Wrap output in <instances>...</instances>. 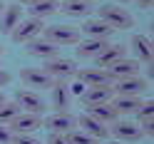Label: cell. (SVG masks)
<instances>
[{
    "mask_svg": "<svg viewBox=\"0 0 154 144\" xmlns=\"http://www.w3.org/2000/svg\"><path fill=\"white\" fill-rule=\"evenodd\" d=\"M97 13H100V20L107 23L114 32L117 30H132L134 27V17L119 5H102V8H97Z\"/></svg>",
    "mask_w": 154,
    "mask_h": 144,
    "instance_id": "obj_1",
    "label": "cell"
},
{
    "mask_svg": "<svg viewBox=\"0 0 154 144\" xmlns=\"http://www.w3.org/2000/svg\"><path fill=\"white\" fill-rule=\"evenodd\" d=\"M109 134L114 137V142H122V144H129V142H139L144 137V132L137 122H129L127 117H119L109 124Z\"/></svg>",
    "mask_w": 154,
    "mask_h": 144,
    "instance_id": "obj_2",
    "label": "cell"
},
{
    "mask_svg": "<svg viewBox=\"0 0 154 144\" xmlns=\"http://www.w3.org/2000/svg\"><path fill=\"white\" fill-rule=\"evenodd\" d=\"M45 40H50L52 45H77L82 40V35L77 27H70V25H50V27H42V35Z\"/></svg>",
    "mask_w": 154,
    "mask_h": 144,
    "instance_id": "obj_3",
    "label": "cell"
},
{
    "mask_svg": "<svg viewBox=\"0 0 154 144\" xmlns=\"http://www.w3.org/2000/svg\"><path fill=\"white\" fill-rule=\"evenodd\" d=\"M20 80L25 84V90H32V92L50 90L55 84V80L42 70V67H23V70H20Z\"/></svg>",
    "mask_w": 154,
    "mask_h": 144,
    "instance_id": "obj_4",
    "label": "cell"
},
{
    "mask_svg": "<svg viewBox=\"0 0 154 144\" xmlns=\"http://www.w3.org/2000/svg\"><path fill=\"white\" fill-rule=\"evenodd\" d=\"M45 72L50 75L55 82H67V80L75 77L77 62L75 60H65V57H52V60H45Z\"/></svg>",
    "mask_w": 154,
    "mask_h": 144,
    "instance_id": "obj_5",
    "label": "cell"
},
{
    "mask_svg": "<svg viewBox=\"0 0 154 144\" xmlns=\"http://www.w3.org/2000/svg\"><path fill=\"white\" fill-rule=\"evenodd\" d=\"M42 20H35V17H27V20H20L17 23V27L10 32L13 37V42L17 45H27L30 40H35V37H40L42 35Z\"/></svg>",
    "mask_w": 154,
    "mask_h": 144,
    "instance_id": "obj_6",
    "label": "cell"
},
{
    "mask_svg": "<svg viewBox=\"0 0 154 144\" xmlns=\"http://www.w3.org/2000/svg\"><path fill=\"white\" fill-rule=\"evenodd\" d=\"M112 90H114V97H137L139 92L147 90V80L144 77H127V80H117L112 82Z\"/></svg>",
    "mask_w": 154,
    "mask_h": 144,
    "instance_id": "obj_7",
    "label": "cell"
},
{
    "mask_svg": "<svg viewBox=\"0 0 154 144\" xmlns=\"http://www.w3.org/2000/svg\"><path fill=\"white\" fill-rule=\"evenodd\" d=\"M8 127H10L13 134H32L35 129L42 127V117L40 114H30V112H20Z\"/></svg>",
    "mask_w": 154,
    "mask_h": 144,
    "instance_id": "obj_8",
    "label": "cell"
},
{
    "mask_svg": "<svg viewBox=\"0 0 154 144\" xmlns=\"http://www.w3.org/2000/svg\"><path fill=\"white\" fill-rule=\"evenodd\" d=\"M15 102L20 104L23 112H30V114H42L45 112V100L32 90H17L15 92Z\"/></svg>",
    "mask_w": 154,
    "mask_h": 144,
    "instance_id": "obj_9",
    "label": "cell"
},
{
    "mask_svg": "<svg viewBox=\"0 0 154 144\" xmlns=\"http://www.w3.org/2000/svg\"><path fill=\"white\" fill-rule=\"evenodd\" d=\"M42 124L50 129V134H67V132L77 129V119L70 112H55L52 117H47Z\"/></svg>",
    "mask_w": 154,
    "mask_h": 144,
    "instance_id": "obj_10",
    "label": "cell"
},
{
    "mask_svg": "<svg viewBox=\"0 0 154 144\" xmlns=\"http://www.w3.org/2000/svg\"><path fill=\"white\" fill-rule=\"evenodd\" d=\"M80 35L90 37V40H109V37L114 35V30L107 23H102L100 17H87L85 25L80 27Z\"/></svg>",
    "mask_w": 154,
    "mask_h": 144,
    "instance_id": "obj_11",
    "label": "cell"
},
{
    "mask_svg": "<svg viewBox=\"0 0 154 144\" xmlns=\"http://www.w3.org/2000/svg\"><path fill=\"white\" fill-rule=\"evenodd\" d=\"M75 77L80 80L87 87H100V84H112L107 70H100V67H77Z\"/></svg>",
    "mask_w": 154,
    "mask_h": 144,
    "instance_id": "obj_12",
    "label": "cell"
},
{
    "mask_svg": "<svg viewBox=\"0 0 154 144\" xmlns=\"http://www.w3.org/2000/svg\"><path fill=\"white\" fill-rule=\"evenodd\" d=\"M107 75L112 82L117 80H127V77H137L139 75V60H129V57H122L119 62H114L112 67H107Z\"/></svg>",
    "mask_w": 154,
    "mask_h": 144,
    "instance_id": "obj_13",
    "label": "cell"
},
{
    "mask_svg": "<svg viewBox=\"0 0 154 144\" xmlns=\"http://www.w3.org/2000/svg\"><path fill=\"white\" fill-rule=\"evenodd\" d=\"M27 55L32 57H40V60H52V57H60V47L52 45L50 40H45V37H35V40H30L25 45Z\"/></svg>",
    "mask_w": 154,
    "mask_h": 144,
    "instance_id": "obj_14",
    "label": "cell"
},
{
    "mask_svg": "<svg viewBox=\"0 0 154 144\" xmlns=\"http://www.w3.org/2000/svg\"><path fill=\"white\" fill-rule=\"evenodd\" d=\"M114 100V90L112 84H100V87H87V92L82 94V104L85 109L87 107H94V104H107Z\"/></svg>",
    "mask_w": 154,
    "mask_h": 144,
    "instance_id": "obj_15",
    "label": "cell"
},
{
    "mask_svg": "<svg viewBox=\"0 0 154 144\" xmlns=\"http://www.w3.org/2000/svg\"><path fill=\"white\" fill-rule=\"evenodd\" d=\"M50 102L55 112H67L72 104V90L67 87V82H55L50 87Z\"/></svg>",
    "mask_w": 154,
    "mask_h": 144,
    "instance_id": "obj_16",
    "label": "cell"
},
{
    "mask_svg": "<svg viewBox=\"0 0 154 144\" xmlns=\"http://www.w3.org/2000/svg\"><path fill=\"white\" fill-rule=\"evenodd\" d=\"M77 127H82V132H85V134L94 137L97 142H100V139H107V137H109V127H107V124H102L100 119H94L92 114H87V112H85L82 117L77 119Z\"/></svg>",
    "mask_w": 154,
    "mask_h": 144,
    "instance_id": "obj_17",
    "label": "cell"
},
{
    "mask_svg": "<svg viewBox=\"0 0 154 144\" xmlns=\"http://www.w3.org/2000/svg\"><path fill=\"white\" fill-rule=\"evenodd\" d=\"M122 57H127V47L124 45H107L97 57H94V67L107 70V67H112L114 62H119Z\"/></svg>",
    "mask_w": 154,
    "mask_h": 144,
    "instance_id": "obj_18",
    "label": "cell"
},
{
    "mask_svg": "<svg viewBox=\"0 0 154 144\" xmlns=\"http://www.w3.org/2000/svg\"><path fill=\"white\" fill-rule=\"evenodd\" d=\"M23 20V5H5L3 8V13H0V32H13L15 27H17V23Z\"/></svg>",
    "mask_w": 154,
    "mask_h": 144,
    "instance_id": "obj_19",
    "label": "cell"
},
{
    "mask_svg": "<svg viewBox=\"0 0 154 144\" xmlns=\"http://www.w3.org/2000/svg\"><path fill=\"white\" fill-rule=\"evenodd\" d=\"M60 13H65L67 17H85L87 20L92 15V3H87V0H62Z\"/></svg>",
    "mask_w": 154,
    "mask_h": 144,
    "instance_id": "obj_20",
    "label": "cell"
},
{
    "mask_svg": "<svg viewBox=\"0 0 154 144\" xmlns=\"http://www.w3.org/2000/svg\"><path fill=\"white\" fill-rule=\"evenodd\" d=\"M107 45H109L107 40H90V37H82V40L77 42V57H80V60H94Z\"/></svg>",
    "mask_w": 154,
    "mask_h": 144,
    "instance_id": "obj_21",
    "label": "cell"
},
{
    "mask_svg": "<svg viewBox=\"0 0 154 144\" xmlns=\"http://www.w3.org/2000/svg\"><path fill=\"white\" fill-rule=\"evenodd\" d=\"M27 13L35 20H45V17L60 13V0H37V3L27 5Z\"/></svg>",
    "mask_w": 154,
    "mask_h": 144,
    "instance_id": "obj_22",
    "label": "cell"
},
{
    "mask_svg": "<svg viewBox=\"0 0 154 144\" xmlns=\"http://www.w3.org/2000/svg\"><path fill=\"white\" fill-rule=\"evenodd\" d=\"M109 104L119 117H129V114H137V109L142 107V100L139 97H114Z\"/></svg>",
    "mask_w": 154,
    "mask_h": 144,
    "instance_id": "obj_23",
    "label": "cell"
},
{
    "mask_svg": "<svg viewBox=\"0 0 154 144\" xmlns=\"http://www.w3.org/2000/svg\"><path fill=\"white\" fill-rule=\"evenodd\" d=\"M152 114H154V102L152 100H147V102H142V107L137 109V117H139V127H142V132L147 134V137H152L154 134V122H152Z\"/></svg>",
    "mask_w": 154,
    "mask_h": 144,
    "instance_id": "obj_24",
    "label": "cell"
},
{
    "mask_svg": "<svg viewBox=\"0 0 154 144\" xmlns=\"http://www.w3.org/2000/svg\"><path fill=\"white\" fill-rule=\"evenodd\" d=\"M132 47L134 52H137V57L142 62H147V67L152 65V37L147 35H134L132 37Z\"/></svg>",
    "mask_w": 154,
    "mask_h": 144,
    "instance_id": "obj_25",
    "label": "cell"
},
{
    "mask_svg": "<svg viewBox=\"0 0 154 144\" xmlns=\"http://www.w3.org/2000/svg\"><path fill=\"white\" fill-rule=\"evenodd\" d=\"M87 114H92L94 119H100L102 124H107V127H109L114 119H119V114L114 112V107H112L109 102H107V104H94V107H87Z\"/></svg>",
    "mask_w": 154,
    "mask_h": 144,
    "instance_id": "obj_26",
    "label": "cell"
},
{
    "mask_svg": "<svg viewBox=\"0 0 154 144\" xmlns=\"http://www.w3.org/2000/svg\"><path fill=\"white\" fill-rule=\"evenodd\" d=\"M23 109H20V104H17L15 100L13 102H3V107H0V124H10L15 117H17V114H20Z\"/></svg>",
    "mask_w": 154,
    "mask_h": 144,
    "instance_id": "obj_27",
    "label": "cell"
},
{
    "mask_svg": "<svg viewBox=\"0 0 154 144\" xmlns=\"http://www.w3.org/2000/svg\"><path fill=\"white\" fill-rule=\"evenodd\" d=\"M67 139H70V144H100L94 137L85 134L82 129H72V132H67Z\"/></svg>",
    "mask_w": 154,
    "mask_h": 144,
    "instance_id": "obj_28",
    "label": "cell"
},
{
    "mask_svg": "<svg viewBox=\"0 0 154 144\" xmlns=\"http://www.w3.org/2000/svg\"><path fill=\"white\" fill-rule=\"evenodd\" d=\"M10 144H42V142L35 139L32 134H13V142Z\"/></svg>",
    "mask_w": 154,
    "mask_h": 144,
    "instance_id": "obj_29",
    "label": "cell"
},
{
    "mask_svg": "<svg viewBox=\"0 0 154 144\" xmlns=\"http://www.w3.org/2000/svg\"><path fill=\"white\" fill-rule=\"evenodd\" d=\"M13 142V132L8 124H0V144H10Z\"/></svg>",
    "mask_w": 154,
    "mask_h": 144,
    "instance_id": "obj_30",
    "label": "cell"
},
{
    "mask_svg": "<svg viewBox=\"0 0 154 144\" xmlns=\"http://www.w3.org/2000/svg\"><path fill=\"white\" fill-rule=\"evenodd\" d=\"M47 144H70V139H67V134H50Z\"/></svg>",
    "mask_w": 154,
    "mask_h": 144,
    "instance_id": "obj_31",
    "label": "cell"
},
{
    "mask_svg": "<svg viewBox=\"0 0 154 144\" xmlns=\"http://www.w3.org/2000/svg\"><path fill=\"white\" fill-rule=\"evenodd\" d=\"M8 82H10V75H8V72L3 70V67H0V87H5Z\"/></svg>",
    "mask_w": 154,
    "mask_h": 144,
    "instance_id": "obj_32",
    "label": "cell"
},
{
    "mask_svg": "<svg viewBox=\"0 0 154 144\" xmlns=\"http://www.w3.org/2000/svg\"><path fill=\"white\" fill-rule=\"evenodd\" d=\"M137 5L142 8V10H149V8L154 5V0H137Z\"/></svg>",
    "mask_w": 154,
    "mask_h": 144,
    "instance_id": "obj_33",
    "label": "cell"
},
{
    "mask_svg": "<svg viewBox=\"0 0 154 144\" xmlns=\"http://www.w3.org/2000/svg\"><path fill=\"white\" fill-rule=\"evenodd\" d=\"M32 3H37V0H17V5H32Z\"/></svg>",
    "mask_w": 154,
    "mask_h": 144,
    "instance_id": "obj_34",
    "label": "cell"
},
{
    "mask_svg": "<svg viewBox=\"0 0 154 144\" xmlns=\"http://www.w3.org/2000/svg\"><path fill=\"white\" fill-rule=\"evenodd\" d=\"M3 102H5V97H3V92H0V107H3Z\"/></svg>",
    "mask_w": 154,
    "mask_h": 144,
    "instance_id": "obj_35",
    "label": "cell"
},
{
    "mask_svg": "<svg viewBox=\"0 0 154 144\" xmlns=\"http://www.w3.org/2000/svg\"><path fill=\"white\" fill-rule=\"evenodd\" d=\"M102 144H122V142H102Z\"/></svg>",
    "mask_w": 154,
    "mask_h": 144,
    "instance_id": "obj_36",
    "label": "cell"
},
{
    "mask_svg": "<svg viewBox=\"0 0 154 144\" xmlns=\"http://www.w3.org/2000/svg\"><path fill=\"white\" fill-rule=\"evenodd\" d=\"M3 8H5V3H3V0H0V13H3Z\"/></svg>",
    "mask_w": 154,
    "mask_h": 144,
    "instance_id": "obj_37",
    "label": "cell"
},
{
    "mask_svg": "<svg viewBox=\"0 0 154 144\" xmlns=\"http://www.w3.org/2000/svg\"><path fill=\"white\" fill-rule=\"evenodd\" d=\"M117 3H132V0H117Z\"/></svg>",
    "mask_w": 154,
    "mask_h": 144,
    "instance_id": "obj_38",
    "label": "cell"
},
{
    "mask_svg": "<svg viewBox=\"0 0 154 144\" xmlns=\"http://www.w3.org/2000/svg\"><path fill=\"white\" fill-rule=\"evenodd\" d=\"M0 55H3V45H0Z\"/></svg>",
    "mask_w": 154,
    "mask_h": 144,
    "instance_id": "obj_39",
    "label": "cell"
},
{
    "mask_svg": "<svg viewBox=\"0 0 154 144\" xmlns=\"http://www.w3.org/2000/svg\"><path fill=\"white\" fill-rule=\"evenodd\" d=\"M87 3H92V0H87Z\"/></svg>",
    "mask_w": 154,
    "mask_h": 144,
    "instance_id": "obj_40",
    "label": "cell"
}]
</instances>
